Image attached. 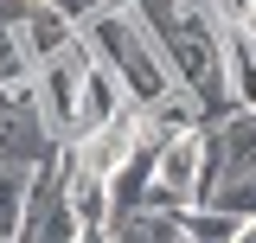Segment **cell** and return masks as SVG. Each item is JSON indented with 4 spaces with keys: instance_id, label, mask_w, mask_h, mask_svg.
I'll return each instance as SVG.
<instances>
[{
    "instance_id": "1",
    "label": "cell",
    "mask_w": 256,
    "mask_h": 243,
    "mask_svg": "<svg viewBox=\"0 0 256 243\" xmlns=\"http://www.w3.org/2000/svg\"><path fill=\"white\" fill-rule=\"evenodd\" d=\"M134 13L154 26L160 52L173 64L180 90L198 102L205 128L244 109L230 96V77H224V32H230V20H224L218 0H134Z\"/></svg>"
},
{
    "instance_id": "2",
    "label": "cell",
    "mask_w": 256,
    "mask_h": 243,
    "mask_svg": "<svg viewBox=\"0 0 256 243\" xmlns=\"http://www.w3.org/2000/svg\"><path fill=\"white\" fill-rule=\"evenodd\" d=\"M84 38L96 45V58L122 77V90L134 96L141 109H154V102H166V96L180 90V77H173V64L160 52L154 26L134 13V0H116V6L90 13V20H84Z\"/></svg>"
},
{
    "instance_id": "3",
    "label": "cell",
    "mask_w": 256,
    "mask_h": 243,
    "mask_svg": "<svg viewBox=\"0 0 256 243\" xmlns=\"http://www.w3.org/2000/svg\"><path fill=\"white\" fill-rule=\"evenodd\" d=\"M84 230L90 224L70 205V154L52 148L38 160V180H32V198H26V218H20L13 243H77Z\"/></svg>"
},
{
    "instance_id": "4",
    "label": "cell",
    "mask_w": 256,
    "mask_h": 243,
    "mask_svg": "<svg viewBox=\"0 0 256 243\" xmlns=\"http://www.w3.org/2000/svg\"><path fill=\"white\" fill-rule=\"evenodd\" d=\"M205 160H212V128H180L154 148V180L180 198V205H198L205 198Z\"/></svg>"
},
{
    "instance_id": "5",
    "label": "cell",
    "mask_w": 256,
    "mask_h": 243,
    "mask_svg": "<svg viewBox=\"0 0 256 243\" xmlns=\"http://www.w3.org/2000/svg\"><path fill=\"white\" fill-rule=\"evenodd\" d=\"M224 77H230V96L256 109V32L244 20H230V32H224Z\"/></svg>"
},
{
    "instance_id": "6",
    "label": "cell",
    "mask_w": 256,
    "mask_h": 243,
    "mask_svg": "<svg viewBox=\"0 0 256 243\" xmlns=\"http://www.w3.org/2000/svg\"><path fill=\"white\" fill-rule=\"evenodd\" d=\"M180 230H186V243H237L244 237V218L230 212V205H186L180 212Z\"/></svg>"
},
{
    "instance_id": "7",
    "label": "cell",
    "mask_w": 256,
    "mask_h": 243,
    "mask_svg": "<svg viewBox=\"0 0 256 243\" xmlns=\"http://www.w3.org/2000/svg\"><path fill=\"white\" fill-rule=\"evenodd\" d=\"M77 243H116V237H109V224H96V230H84Z\"/></svg>"
}]
</instances>
